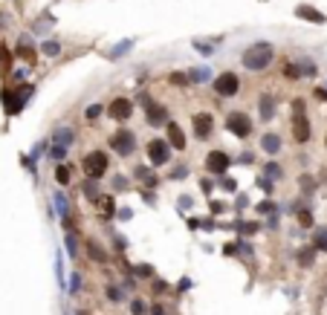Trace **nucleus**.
Wrapping results in <instances>:
<instances>
[{"label":"nucleus","instance_id":"obj_11","mask_svg":"<svg viewBox=\"0 0 327 315\" xmlns=\"http://www.w3.org/2000/svg\"><path fill=\"white\" fill-rule=\"evenodd\" d=\"M107 116L116 119V122H128L133 116V101L124 99V96H116L110 104H107Z\"/></svg>","mask_w":327,"mask_h":315},{"label":"nucleus","instance_id":"obj_27","mask_svg":"<svg viewBox=\"0 0 327 315\" xmlns=\"http://www.w3.org/2000/svg\"><path fill=\"white\" fill-rule=\"evenodd\" d=\"M313 249L316 252H327V228H316L313 232Z\"/></svg>","mask_w":327,"mask_h":315},{"label":"nucleus","instance_id":"obj_17","mask_svg":"<svg viewBox=\"0 0 327 315\" xmlns=\"http://www.w3.org/2000/svg\"><path fill=\"white\" fill-rule=\"evenodd\" d=\"M76 142V130L72 127H55L53 136H49V145H58V148H70Z\"/></svg>","mask_w":327,"mask_h":315},{"label":"nucleus","instance_id":"obj_41","mask_svg":"<svg viewBox=\"0 0 327 315\" xmlns=\"http://www.w3.org/2000/svg\"><path fill=\"white\" fill-rule=\"evenodd\" d=\"M110 185H113V191H128V177L116 174L113 180H110Z\"/></svg>","mask_w":327,"mask_h":315},{"label":"nucleus","instance_id":"obj_33","mask_svg":"<svg viewBox=\"0 0 327 315\" xmlns=\"http://www.w3.org/2000/svg\"><path fill=\"white\" fill-rule=\"evenodd\" d=\"M102 113H105V107H102V104H90V107L84 110V119H87V122H98V119H102Z\"/></svg>","mask_w":327,"mask_h":315},{"label":"nucleus","instance_id":"obj_40","mask_svg":"<svg viewBox=\"0 0 327 315\" xmlns=\"http://www.w3.org/2000/svg\"><path fill=\"white\" fill-rule=\"evenodd\" d=\"M131 312H133V315H148V304H145L142 298H136V301L131 304Z\"/></svg>","mask_w":327,"mask_h":315},{"label":"nucleus","instance_id":"obj_55","mask_svg":"<svg viewBox=\"0 0 327 315\" xmlns=\"http://www.w3.org/2000/svg\"><path fill=\"white\" fill-rule=\"evenodd\" d=\"M324 148H327V139H324Z\"/></svg>","mask_w":327,"mask_h":315},{"label":"nucleus","instance_id":"obj_13","mask_svg":"<svg viewBox=\"0 0 327 315\" xmlns=\"http://www.w3.org/2000/svg\"><path fill=\"white\" fill-rule=\"evenodd\" d=\"M165 142L171 145V151H186L188 148V142H186V133H183V127L177 125V122H168L165 125Z\"/></svg>","mask_w":327,"mask_h":315},{"label":"nucleus","instance_id":"obj_29","mask_svg":"<svg viewBox=\"0 0 327 315\" xmlns=\"http://www.w3.org/2000/svg\"><path fill=\"white\" fill-rule=\"evenodd\" d=\"M168 84L171 87H188L191 78H188V72H168Z\"/></svg>","mask_w":327,"mask_h":315},{"label":"nucleus","instance_id":"obj_46","mask_svg":"<svg viewBox=\"0 0 327 315\" xmlns=\"http://www.w3.org/2000/svg\"><path fill=\"white\" fill-rule=\"evenodd\" d=\"M55 272H58V275H55V278H58V283L64 287V261H61V254L55 257Z\"/></svg>","mask_w":327,"mask_h":315},{"label":"nucleus","instance_id":"obj_48","mask_svg":"<svg viewBox=\"0 0 327 315\" xmlns=\"http://www.w3.org/2000/svg\"><path fill=\"white\" fill-rule=\"evenodd\" d=\"M107 298H110V301H122V289L110 283V287H107Z\"/></svg>","mask_w":327,"mask_h":315},{"label":"nucleus","instance_id":"obj_28","mask_svg":"<svg viewBox=\"0 0 327 315\" xmlns=\"http://www.w3.org/2000/svg\"><path fill=\"white\" fill-rule=\"evenodd\" d=\"M264 177H266V180H281V177H284V168H281V165H278V162H266L264 165Z\"/></svg>","mask_w":327,"mask_h":315},{"label":"nucleus","instance_id":"obj_4","mask_svg":"<svg viewBox=\"0 0 327 315\" xmlns=\"http://www.w3.org/2000/svg\"><path fill=\"white\" fill-rule=\"evenodd\" d=\"M310 119H307V107H304V99H292V139L298 145L310 142Z\"/></svg>","mask_w":327,"mask_h":315},{"label":"nucleus","instance_id":"obj_45","mask_svg":"<svg viewBox=\"0 0 327 315\" xmlns=\"http://www.w3.org/2000/svg\"><path fill=\"white\" fill-rule=\"evenodd\" d=\"M301 75H307V78H310V75H316V64H313V61H301Z\"/></svg>","mask_w":327,"mask_h":315},{"label":"nucleus","instance_id":"obj_1","mask_svg":"<svg viewBox=\"0 0 327 315\" xmlns=\"http://www.w3.org/2000/svg\"><path fill=\"white\" fill-rule=\"evenodd\" d=\"M275 61V46L269 41H255V44H249L240 55V64L246 67L249 72H264L269 70V64Z\"/></svg>","mask_w":327,"mask_h":315},{"label":"nucleus","instance_id":"obj_49","mask_svg":"<svg viewBox=\"0 0 327 315\" xmlns=\"http://www.w3.org/2000/svg\"><path fill=\"white\" fill-rule=\"evenodd\" d=\"M81 289V275L79 272H72V278H70V292H79Z\"/></svg>","mask_w":327,"mask_h":315},{"label":"nucleus","instance_id":"obj_10","mask_svg":"<svg viewBox=\"0 0 327 315\" xmlns=\"http://www.w3.org/2000/svg\"><path fill=\"white\" fill-rule=\"evenodd\" d=\"M232 168V156L226 151H209L206 153V171L212 177H223Z\"/></svg>","mask_w":327,"mask_h":315},{"label":"nucleus","instance_id":"obj_56","mask_svg":"<svg viewBox=\"0 0 327 315\" xmlns=\"http://www.w3.org/2000/svg\"><path fill=\"white\" fill-rule=\"evenodd\" d=\"M324 90H327V87H324Z\"/></svg>","mask_w":327,"mask_h":315},{"label":"nucleus","instance_id":"obj_3","mask_svg":"<svg viewBox=\"0 0 327 315\" xmlns=\"http://www.w3.org/2000/svg\"><path fill=\"white\" fill-rule=\"evenodd\" d=\"M107 168H110V156L105 151H98V148L81 156V171L87 174V180H102L107 174Z\"/></svg>","mask_w":327,"mask_h":315},{"label":"nucleus","instance_id":"obj_31","mask_svg":"<svg viewBox=\"0 0 327 315\" xmlns=\"http://www.w3.org/2000/svg\"><path fill=\"white\" fill-rule=\"evenodd\" d=\"M133 44H136L133 38H128V41H122V44H119V46H113V49H110V58H113V61H116V58H122L124 52H131V49H133Z\"/></svg>","mask_w":327,"mask_h":315},{"label":"nucleus","instance_id":"obj_7","mask_svg":"<svg viewBox=\"0 0 327 315\" xmlns=\"http://www.w3.org/2000/svg\"><path fill=\"white\" fill-rule=\"evenodd\" d=\"M212 90L217 93L220 99H232V96H238V93H240V75H238V72H232V70L214 75Z\"/></svg>","mask_w":327,"mask_h":315},{"label":"nucleus","instance_id":"obj_6","mask_svg":"<svg viewBox=\"0 0 327 315\" xmlns=\"http://www.w3.org/2000/svg\"><path fill=\"white\" fill-rule=\"evenodd\" d=\"M107 145H110V151L119 153V156H131V153L136 151V133H133V130H128V127H119V130H113V133H110Z\"/></svg>","mask_w":327,"mask_h":315},{"label":"nucleus","instance_id":"obj_16","mask_svg":"<svg viewBox=\"0 0 327 315\" xmlns=\"http://www.w3.org/2000/svg\"><path fill=\"white\" fill-rule=\"evenodd\" d=\"M15 55L27 61V67H35V46H32V38L29 35H20L18 38V46H15Z\"/></svg>","mask_w":327,"mask_h":315},{"label":"nucleus","instance_id":"obj_51","mask_svg":"<svg viewBox=\"0 0 327 315\" xmlns=\"http://www.w3.org/2000/svg\"><path fill=\"white\" fill-rule=\"evenodd\" d=\"M217 185V182H212V177H206V180H200V188L206 191V194H212V188Z\"/></svg>","mask_w":327,"mask_h":315},{"label":"nucleus","instance_id":"obj_38","mask_svg":"<svg viewBox=\"0 0 327 315\" xmlns=\"http://www.w3.org/2000/svg\"><path fill=\"white\" fill-rule=\"evenodd\" d=\"M84 197H87L90 203H96V199H98V188H96V182H93V180L84 182Z\"/></svg>","mask_w":327,"mask_h":315},{"label":"nucleus","instance_id":"obj_50","mask_svg":"<svg viewBox=\"0 0 327 315\" xmlns=\"http://www.w3.org/2000/svg\"><path fill=\"white\" fill-rule=\"evenodd\" d=\"M186 174H188V168H186V165H180V168H174V171H171V180H183Z\"/></svg>","mask_w":327,"mask_h":315},{"label":"nucleus","instance_id":"obj_15","mask_svg":"<svg viewBox=\"0 0 327 315\" xmlns=\"http://www.w3.org/2000/svg\"><path fill=\"white\" fill-rule=\"evenodd\" d=\"M261 151L266 153V156H278V153L284 151V139H281V133H264L261 136Z\"/></svg>","mask_w":327,"mask_h":315},{"label":"nucleus","instance_id":"obj_36","mask_svg":"<svg viewBox=\"0 0 327 315\" xmlns=\"http://www.w3.org/2000/svg\"><path fill=\"white\" fill-rule=\"evenodd\" d=\"M223 211H226V203H223V199H209V214L212 217H220Z\"/></svg>","mask_w":327,"mask_h":315},{"label":"nucleus","instance_id":"obj_54","mask_svg":"<svg viewBox=\"0 0 327 315\" xmlns=\"http://www.w3.org/2000/svg\"><path fill=\"white\" fill-rule=\"evenodd\" d=\"M223 252H226V254H229V257H232V254H238V246H235V243H229V246H226V249H223Z\"/></svg>","mask_w":327,"mask_h":315},{"label":"nucleus","instance_id":"obj_39","mask_svg":"<svg viewBox=\"0 0 327 315\" xmlns=\"http://www.w3.org/2000/svg\"><path fill=\"white\" fill-rule=\"evenodd\" d=\"M298 223L304 225V228H313V214H310V208H301L298 211Z\"/></svg>","mask_w":327,"mask_h":315},{"label":"nucleus","instance_id":"obj_43","mask_svg":"<svg viewBox=\"0 0 327 315\" xmlns=\"http://www.w3.org/2000/svg\"><path fill=\"white\" fill-rule=\"evenodd\" d=\"M217 185H220L223 191H229V194H235V191H238V182L232 180V177H223V180L217 182Z\"/></svg>","mask_w":327,"mask_h":315},{"label":"nucleus","instance_id":"obj_25","mask_svg":"<svg viewBox=\"0 0 327 315\" xmlns=\"http://www.w3.org/2000/svg\"><path fill=\"white\" fill-rule=\"evenodd\" d=\"M133 177H136V180H142L145 185H148V188H157V185H159V180L154 177V171H150V168H142V165H136Z\"/></svg>","mask_w":327,"mask_h":315},{"label":"nucleus","instance_id":"obj_47","mask_svg":"<svg viewBox=\"0 0 327 315\" xmlns=\"http://www.w3.org/2000/svg\"><path fill=\"white\" fill-rule=\"evenodd\" d=\"M64 246H67V252H70L72 257H76V254H79V243H76V240H72L70 234H67V240H64Z\"/></svg>","mask_w":327,"mask_h":315},{"label":"nucleus","instance_id":"obj_8","mask_svg":"<svg viewBox=\"0 0 327 315\" xmlns=\"http://www.w3.org/2000/svg\"><path fill=\"white\" fill-rule=\"evenodd\" d=\"M145 153H148L150 168H162V165H168V162H171V145L165 142L162 136L150 139V142L145 145Z\"/></svg>","mask_w":327,"mask_h":315},{"label":"nucleus","instance_id":"obj_53","mask_svg":"<svg viewBox=\"0 0 327 315\" xmlns=\"http://www.w3.org/2000/svg\"><path fill=\"white\" fill-rule=\"evenodd\" d=\"M20 162H23V168H27V171H32V174H35V156H23Z\"/></svg>","mask_w":327,"mask_h":315},{"label":"nucleus","instance_id":"obj_5","mask_svg":"<svg viewBox=\"0 0 327 315\" xmlns=\"http://www.w3.org/2000/svg\"><path fill=\"white\" fill-rule=\"evenodd\" d=\"M226 130L235 139H249L252 130H255V122H252V116H249L246 110H232L229 116H226Z\"/></svg>","mask_w":327,"mask_h":315},{"label":"nucleus","instance_id":"obj_32","mask_svg":"<svg viewBox=\"0 0 327 315\" xmlns=\"http://www.w3.org/2000/svg\"><path fill=\"white\" fill-rule=\"evenodd\" d=\"M284 78H290V81H298V78H304L301 75V64H284Z\"/></svg>","mask_w":327,"mask_h":315},{"label":"nucleus","instance_id":"obj_52","mask_svg":"<svg viewBox=\"0 0 327 315\" xmlns=\"http://www.w3.org/2000/svg\"><path fill=\"white\" fill-rule=\"evenodd\" d=\"M177 203H180V208H183V211H191V206H194V199H191V197H180Z\"/></svg>","mask_w":327,"mask_h":315},{"label":"nucleus","instance_id":"obj_34","mask_svg":"<svg viewBox=\"0 0 327 315\" xmlns=\"http://www.w3.org/2000/svg\"><path fill=\"white\" fill-rule=\"evenodd\" d=\"M46 156H49V159H55V162H64V159H67V148L49 145V151H46Z\"/></svg>","mask_w":327,"mask_h":315},{"label":"nucleus","instance_id":"obj_20","mask_svg":"<svg viewBox=\"0 0 327 315\" xmlns=\"http://www.w3.org/2000/svg\"><path fill=\"white\" fill-rule=\"evenodd\" d=\"M84 249H87V254H90V261L93 263H107V252L96 243V240H84Z\"/></svg>","mask_w":327,"mask_h":315},{"label":"nucleus","instance_id":"obj_30","mask_svg":"<svg viewBox=\"0 0 327 315\" xmlns=\"http://www.w3.org/2000/svg\"><path fill=\"white\" fill-rule=\"evenodd\" d=\"M313 261H316V249H313V246L298 249V263L301 266H313Z\"/></svg>","mask_w":327,"mask_h":315},{"label":"nucleus","instance_id":"obj_2","mask_svg":"<svg viewBox=\"0 0 327 315\" xmlns=\"http://www.w3.org/2000/svg\"><path fill=\"white\" fill-rule=\"evenodd\" d=\"M32 93H35V84H20V87H6V90H0V101H3V110H6V116H18L23 104L32 99Z\"/></svg>","mask_w":327,"mask_h":315},{"label":"nucleus","instance_id":"obj_26","mask_svg":"<svg viewBox=\"0 0 327 315\" xmlns=\"http://www.w3.org/2000/svg\"><path fill=\"white\" fill-rule=\"evenodd\" d=\"M0 70H3V75H9V72L15 70V58H12V52L3 46V41H0Z\"/></svg>","mask_w":327,"mask_h":315},{"label":"nucleus","instance_id":"obj_21","mask_svg":"<svg viewBox=\"0 0 327 315\" xmlns=\"http://www.w3.org/2000/svg\"><path fill=\"white\" fill-rule=\"evenodd\" d=\"M220 41H223V38H214V41H203V38H197V41H194V49L200 55H212V52H217V49H220Z\"/></svg>","mask_w":327,"mask_h":315},{"label":"nucleus","instance_id":"obj_23","mask_svg":"<svg viewBox=\"0 0 327 315\" xmlns=\"http://www.w3.org/2000/svg\"><path fill=\"white\" fill-rule=\"evenodd\" d=\"M93 206H98V214L105 217V220H110V217L116 214V208H113V197H107V194H105V197L98 194V199L93 203Z\"/></svg>","mask_w":327,"mask_h":315},{"label":"nucleus","instance_id":"obj_12","mask_svg":"<svg viewBox=\"0 0 327 315\" xmlns=\"http://www.w3.org/2000/svg\"><path fill=\"white\" fill-rule=\"evenodd\" d=\"M145 122H148L150 127L168 125V110L162 107V104H154V101H148V104H145Z\"/></svg>","mask_w":327,"mask_h":315},{"label":"nucleus","instance_id":"obj_37","mask_svg":"<svg viewBox=\"0 0 327 315\" xmlns=\"http://www.w3.org/2000/svg\"><path fill=\"white\" fill-rule=\"evenodd\" d=\"M258 214H278V208H275L272 199H261L258 203Z\"/></svg>","mask_w":327,"mask_h":315},{"label":"nucleus","instance_id":"obj_35","mask_svg":"<svg viewBox=\"0 0 327 315\" xmlns=\"http://www.w3.org/2000/svg\"><path fill=\"white\" fill-rule=\"evenodd\" d=\"M298 188L304 191V194H313V191H316V182H313V177L301 174V177H298Z\"/></svg>","mask_w":327,"mask_h":315},{"label":"nucleus","instance_id":"obj_24","mask_svg":"<svg viewBox=\"0 0 327 315\" xmlns=\"http://www.w3.org/2000/svg\"><path fill=\"white\" fill-rule=\"evenodd\" d=\"M55 182H58L61 188H67L72 182V168L67 162H58V168H55Z\"/></svg>","mask_w":327,"mask_h":315},{"label":"nucleus","instance_id":"obj_22","mask_svg":"<svg viewBox=\"0 0 327 315\" xmlns=\"http://www.w3.org/2000/svg\"><path fill=\"white\" fill-rule=\"evenodd\" d=\"M61 41H55V38H46V41H41V55H46V58H58L61 55Z\"/></svg>","mask_w":327,"mask_h":315},{"label":"nucleus","instance_id":"obj_14","mask_svg":"<svg viewBox=\"0 0 327 315\" xmlns=\"http://www.w3.org/2000/svg\"><path fill=\"white\" fill-rule=\"evenodd\" d=\"M275 110H278L275 96H272V93H261V96H258V113H261V122H272Z\"/></svg>","mask_w":327,"mask_h":315},{"label":"nucleus","instance_id":"obj_18","mask_svg":"<svg viewBox=\"0 0 327 315\" xmlns=\"http://www.w3.org/2000/svg\"><path fill=\"white\" fill-rule=\"evenodd\" d=\"M53 203H55V211H58V217L64 220V225H67V228H72V223H70V203H67V197H64L61 191H55Z\"/></svg>","mask_w":327,"mask_h":315},{"label":"nucleus","instance_id":"obj_19","mask_svg":"<svg viewBox=\"0 0 327 315\" xmlns=\"http://www.w3.org/2000/svg\"><path fill=\"white\" fill-rule=\"evenodd\" d=\"M295 18L310 20V23H324V20H327L318 9H313V6H304V3H301V6H295Z\"/></svg>","mask_w":327,"mask_h":315},{"label":"nucleus","instance_id":"obj_42","mask_svg":"<svg viewBox=\"0 0 327 315\" xmlns=\"http://www.w3.org/2000/svg\"><path fill=\"white\" fill-rule=\"evenodd\" d=\"M133 272H136V278H154V266H148V263H139Z\"/></svg>","mask_w":327,"mask_h":315},{"label":"nucleus","instance_id":"obj_9","mask_svg":"<svg viewBox=\"0 0 327 315\" xmlns=\"http://www.w3.org/2000/svg\"><path fill=\"white\" fill-rule=\"evenodd\" d=\"M191 130H194V139H200V142L212 139V133H214V116H212V113H206V110L194 113V116H191Z\"/></svg>","mask_w":327,"mask_h":315},{"label":"nucleus","instance_id":"obj_44","mask_svg":"<svg viewBox=\"0 0 327 315\" xmlns=\"http://www.w3.org/2000/svg\"><path fill=\"white\" fill-rule=\"evenodd\" d=\"M258 185H261V188H264L266 194H272V191H275V182H272V180H266L264 174H261V177H258Z\"/></svg>","mask_w":327,"mask_h":315}]
</instances>
